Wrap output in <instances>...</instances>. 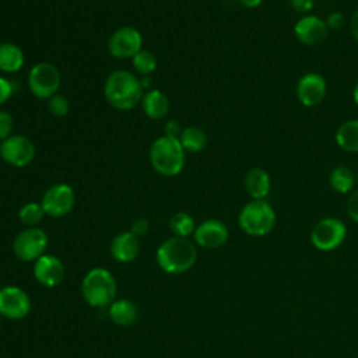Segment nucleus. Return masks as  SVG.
I'll list each match as a JSON object with an SVG mask.
<instances>
[{
	"instance_id": "1",
	"label": "nucleus",
	"mask_w": 358,
	"mask_h": 358,
	"mask_svg": "<svg viewBox=\"0 0 358 358\" xmlns=\"http://www.w3.org/2000/svg\"><path fill=\"white\" fill-rule=\"evenodd\" d=\"M144 88L140 76L127 70L112 71L103 84V94L106 101L117 110H130L141 103Z\"/></svg>"
},
{
	"instance_id": "2",
	"label": "nucleus",
	"mask_w": 358,
	"mask_h": 358,
	"mask_svg": "<svg viewBox=\"0 0 358 358\" xmlns=\"http://www.w3.org/2000/svg\"><path fill=\"white\" fill-rule=\"evenodd\" d=\"M155 259L162 271L168 274H182L194 266L197 249L187 238L171 236L158 246Z\"/></svg>"
},
{
	"instance_id": "3",
	"label": "nucleus",
	"mask_w": 358,
	"mask_h": 358,
	"mask_svg": "<svg viewBox=\"0 0 358 358\" xmlns=\"http://www.w3.org/2000/svg\"><path fill=\"white\" fill-rule=\"evenodd\" d=\"M150 162L159 175L176 176L185 168L186 151L179 138L161 136L151 144Z\"/></svg>"
},
{
	"instance_id": "4",
	"label": "nucleus",
	"mask_w": 358,
	"mask_h": 358,
	"mask_svg": "<svg viewBox=\"0 0 358 358\" xmlns=\"http://www.w3.org/2000/svg\"><path fill=\"white\" fill-rule=\"evenodd\" d=\"M81 294L84 301L92 308H108L117 294V282L113 274L103 268H91L83 278Z\"/></svg>"
},
{
	"instance_id": "5",
	"label": "nucleus",
	"mask_w": 358,
	"mask_h": 358,
	"mask_svg": "<svg viewBox=\"0 0 358 358\" xmlns=\"http://www.w3.org/2000/svg\"><path fill=\"white\" fill-rule=\"evenodd\" d=\"M275 211L267 200H250L242 207L238 215L241 229L250 236L270 234L275 227Z\"/></svg>"
},
{
	"instance_id": "6",
	"label": "nucleus",
	"mask_w": 358,
	"mask_h": 358,
	"mask_svg": "<svg viewBox=\"0 0 358 358\" xmlns=\"http://www.w3.org/2000/svg\"><path fill=\"white\" fill-rule=\"evenodd\" d=\"M62 83L59 69L48 62L34 64L28 73V87L39 99H49L57 94Z\"/></svg>"
},
{
	"instance_id": "7",
	"label": "nucleus",
	"mask_w": 358,
	"mask_h": 358,
	"mask_svg": "<svg viewBox=\"0 0 358 358\" xmlns=\"http://www.w3.org/2000/svg\"><path fill=\"white\" fill-rule=\"evenodd\" d=\"M347 238L345 224L336 217L319 220L310 231L312 245L322 252H331L343 245Z\"/></svg>"
},
{
	"instance_id": "8",
	"label": "nucleus",
	"mask_w": 358,
	"mask_h": 358,
	"mask_svg": "<svg viewBox=\"0 0 358 358\" xmlns=\"http://www.w3.org/2000/svg\"><path fill=\"white\" fill-rule=\"evenodd\" d=\"M48 235L38 227H28L17 234L13 241V252L22 262H35L45 255Z\"/></svg>"
},
{
	"instance_id": "9",
	"label": "nucleus",
	"mask_w": 358,
	"mask_h": 358,
	"mask_svg": "<svg viewBox=\"0 0 358 358\" xmlns=\"http://www.w3.org/2000/svg\"><path fill=\"white\" fill-rule=\"evenodd\" d=\"M0 157L14 168H24L34 161L35 145L28 137L14 134L0 143Z\"/></svg>"
},
{
	"instance_id": "10",
	"label": "nucleus",
	"mask_w": 358,
	"mask_h": 358,
	"mask_svg": "<svg viewBox=\"0 0 358 358\" xmlns=\"http://www.w3.org/2000/svg\"><path fill=\"white\" fill-rule=\"evenodd\" d=\"M76 203V194L70 185L56 183L50 186L42 196L41 204L45 214L53 218H60L67 215Z\"/></svg>"
},
{
	"instance_id": "11",
	"label": "nucleus",
	"mask_w": 358,
	"mask_h": 358,
	"mask_svg": "<svg viewBox=\"0 0 358 358\" xmlns=\"http://www.w3.org/2000/svg\"><path fill=\"white\" fill-rule=\"evenodd\" d=\"M31 312L29 295L17 285L0 289V315L10 320H21Z\"/></svg>"
},
{
	"instance_id": "12",
	"label": "nucleus",
	"mask_w": 358,
	"mask_h": 358,
	"mask_svg": "<svg viewBox=\"0 0 358 358\" xmlns=\"http://www.w3.org/2000/svg\"><path fill=\"white\" fill-rule=\"evenodd\" d=\"M143 49V36L138 29L133 27H122L116 29L109 41L108 50L116 59L133 57Z\"/></svg>"
},
{
	"instance_id": "13",
	"label": "nucleus",
	"mask_w": 358,
	"mask_h": 358,
	"mask_svg": "<svg viewBox=\"0 0 358 358\" xmlns=\"http://www.w3.org/2000/svg\"><path fill=\"white\" fill-rule=\"evenodd\" d=\"M327 92V83L326 78L316 73V71H308L305 73L296 83L295 94L298 101L306 106L313 108L323 102Z\"/></svg>"
},
{
	"instance_id": "14",
	"label": "nucleus",
	"mask_w": 358,
	"mask_h": 358,
	"mask_svg": "<svg viewBox=\"0 0 358 358\" xmlns=\"http://www.w3.org/2000/svg\"><path fill=\"white\" fill-rule=\"evenodd\" d=\"M329 34L326 21L315 14L302 15L294 25L295 38L308 46H315L322 43Z\"/></svg>"
},
{
	"instance_id": "15",
	"label": "nucleus",
	"mask_w": 358,
	"mask_h": 358,
	"mask_svg": "<svg viewBox=\"0 0 358 358\" xmlns=\"http://www.w3.org/2000/svg\"><path fill=\"white\" fill-rule=\"evenodd\" d=\"M194 242L204 249H218L228 241V227L215 218L200 222L194 229Z\"/></svg>"
},
{
	"instance_id": "16",
	"label": "nucleus",
	"mask_w": 358,
	"mask_h": 358,
	"mask_svg": "<svg viewBox=\"0 0 358 358\" xmlns=\"http://www.w3.org/2000/svg\"><path fill=\"white\" fill-rule=\"evenodd\" d=\"M34 277L41 285L55 288L64 278V264L55 255H43L34 262Z\"/></svg>"
},
{
	"instance_id": "17",
	"label": "nucleus",
	"mask_w": 358,
	"mask_h": 358,
	"mask_svg": "<svg viewBox=\"0 0 358 358\" xmlns=\"http://www.w3.org/2000/svg\"><path fill=\"white\" fill-rule=\"evenodd\" d=\"M110 255L117 263H131L140 253V238L130 231L120 232L110 242Z\"/></svg>"
},
{
	"instance_id": "18",
	"label": "nucleus",
	"mask_w": 358,
	"mask_h": 358,
	"mask_svg": "<svg viewBox=\"0 0 358 358\" xmlns=\"http://www.w3.org/2000/svg\"><path fill=\"white\" fill-rule=\"evenodd\" d=\"M243 185L252 200H266L271 189V178L266 169L256 166L246 172Z\"/></svg>"
},
{
	"instance_id": "19",
	"label": "nucleus",
	"mask_w": 358,
	"mask_h": 358,
	"mask_svg": "<svg viewBox=\"0 0 358 358\" xmlns=\"http://www.w3.org/2000/svg\"><path fill=\"white\" fill-rule=\"evenodd\" d=\"M141 108L147 117L159 120L169 112V99L161 90H147L141 99Z\"/></svg>"
},
{
	"instance_id": "20",
	"label": "nucleus",
	"mask_w": 358,
	"mask_h": 358,
	"mask_svg": "<svg viewBox=\"0 0 358 358\" xmlns=\"http://www.w3.org/2000/svg\"><path fill=\"white\" fill-rule=\"evenodd\" d=\"M108 315H109V319L115 324L126 327V326H131L137 322L138 309H137L136 303L131 302L130 299L119 298V299H115L108 306Z\"/></svg>"
},
{
	"instance_id": "21",
	"label": "nucleus",
	"mask_w": 358,
	"mask_h": 358,
	"mask_svg": "<svg viewBox=\"0 0 358 358\" xmlns=\"http://www.w3.org/2000/svg\"><path fill=\"white\" fill-rule=\"evenodd\" d=\"M336 144L345 152H358V117L343 122L336 130Z\"/></svg>"
},
{
	"instance_id": "22",
	"label": "nucleus",
	"mask_w": 358,
	"mask_h": 358,
	"mask_svg": "<svg viewBox=\"0 0 358 358\" xmlns=\"http://www.w3.org/2000/svg\"><path fill=\"white\" fill-rule=\"evenodd\" d=\"M24 52L21 48L11 42L0 43V71L3 73H17L24 66Z\"/></svg>"
},
{
	"instance_id": "23",
	"label": "nucleus",
	"mask_w": 358,
	"mask_h": 358,
	"mask_svg": "<svg viewBox=\"0 0 358 358\" xmlns=\"http://www.w3.org/2000/svg\"><path fill=\"white\" fill-rule=\"evenodd\" d=\"M357 178L355 172L345 166V165H337L331 169L329 175V185L333 192L338 194H348L355 187Z\"/></svg>"
},
{
	"instance_id": "24",
	"label": "nucleus",
	"mask_w": 358,
	"mask_h": 358,
	"mask_svg": "<svg viewBox=\"0 0 358 358\" xmlns=\"http://www.w3.org/2000/svg\"><path fill=\"white\" fill-rule=\"evenodd\" d=\"M179 141L186 152H201L207 147V134L203 129L197 126H187L183 127V131L179 137Z\"/></svg>"
},
{
	"instance_id": "25",
	"label": "nucleus",
	"mask_w": 358,
	"mask_h": 358,
	"mask_svg": "<svg viewBox=\"0 0 358 358\" xmlns=\"http://www.w3.org/2000/svg\"><path fill=\"white\" fill-rule=\"evenodd\" d=\"M169 229L173 234V236L187 238L194 234V229H196L194 218L189 213L178 211L169 220Z\"/></svg>"
},
{
	"instance_id": "26",
	"label": "nucleus",
	"mask_w": 358,
	"mask_h": 358,
	"mask_svg": "<svg viewBox=\"0 0 358 358\" xmlns=\"http://www.w3.org/2000/svg\"><path fill=\"white\" fill-rule=\"evenodd\" d=\"M45 210L42 207L41 203H36V201H29V203H25L20 211H18V218L20 221L28 227H36L45 217Z\"/></svg>"
},
{
	"instance_id": "27",
	"label": "nucleus",
	"mask_w": 358,
	"mask_h": 358,
	"mask_svg": "<svg viewBox=\"0 0 358 358\" xmlns=\"http://www.w3.org/2000/svg\"><path fill=\"white\" fill-rule=\"evenodd\" d=\"M133 67L137 74L141 76H151L157 69V57L150 50L141 49L138 53H136L133 57Z\"/></svg>"
},
{
	"instance_id": "28",
	"label": "nucleus",
	"mask_w": 358,
	"mask_h": 358,
	"mask_svg": "<svg viewBox=\"0 0 358 358\" xmlns=\"http://www.w3.org/2000/svg\"><path fill=\"white\" fill-rule=\"evenodd\" d=\"M48 109L53 116L63 117L70 110V102L64 95L57 92L56 95H53L52 98L48 99Z\"/></svg>"
},
{
	"instance_id": "29",
	"label": "nucleus",
	"mask_w": 358,
	"mask_h": 358,
	"mask_svg": "<svg viewBox=\"0 0 358 358\" xmlns=\"http://www.w3.org/2000/svg\"><path fill=\"white\" fill-rule=\"evenodd\" d=\"M13 129H14L13 116L6 110H0V143L11 136Z\"/></svg>"
},
{
	"instance_id": "30",
	"label": "nucleus",
	"mask_w": 358,
	"mask_h": 358,
	"mask_svg": "<svg viewBox=\"0 0 358 358\" xmlns=\"http://www.w3.org/2000/svg\"><path fill=\"white\" fill-rule=\"evenodd\" d=\"M345 211H347V215L354 222H358V189L350 193L345 203Z\"/></svg>"
},
{
	"instance_id": "31",
	"label": "nucleus",
	"mask_w": 358,
	"mask_h": 358,
	"mask_svg": "<svg viewBox=\"0 0 358 358\" xmlns=\"http://www.w3.org/2000/svg\"><path fill=\"white\" fill-rule=\"evenodd\" d=\"M326 25L330 29L333 31H338L344 27V22H345V18H344V14L341 11H331L327 14L326 17Z\"/></svg>"
},
{
	"instance_id": "32",
	"label": "nucleus",
	"mask_w": 358,
	"mask_h": 358,
	"mask_svg": "<svg viewBox=\"0 0 358 358\" xmlns=\"http://www.w3.org/2000/svg\"><path fill=\"white\" fill-rule=\"evenodd\" d=\"M13 92H14V83L0 76V106L11 98Z\"/></svg>"
},
{
	"instance_id": "33",
	"label": "nucleus",
	"mask_w": 358,
	"mask_h": 358,
	"mask_svg": "<svg viewBox=\"0 0 358 358\" xmlns=\"http://www.w3.org/2000/svg\"><path fill=\"white\" fill-rule=\"evenodd\" d=\"M182 131H183V127H182V124L179 123V120H176V119H169V120L165 123L164 136L172 137V138H179L180 134H182Z\"/></svg>"
},
{
	"instance_id": "34",
	"label": "nucleus",
	"mask_w": 358,
	"mask_h": 358,
	"mask_svg": "<svg viewBox=\"0 0 358 358\" xmlns=\"http://www.w3.org/2000/svg\"><path fill=\"white\" fill-rule=\"evenodd\" d=\"M289 4L295 13L306 15L313 10L315 0H289Z\"/></svg>"
},
{
	"instance_id": "35",
	"label": "nucleus",
	"mask_w": 358,
	"mask_h": 358,
	"mask_svg": "<svg viewBox=\"0 0 358 358\" xmlns=\"http://www.w3.org/2000/svg\"><path fill=\"white\" fill-rule=\"evenodd\" d=\"M148 231H150V222H148V220H145V218H137V220H134L133 224H131V228H130V232L134 234L137 238L144 236Z\"/></svg>"
},
{
	"instance_id": "36",
	"label": "nucleus",
	"mask_w": 358,
	"mask_h": 358,
	"mask_svg": "<svg viewBox=\"0 0 358 358\" xmlns=\"http://www.w3.org/2000/svg\"><path fill=\"white\" fill-rule=\"evenodd\" d=\"M350 31L352 38L358 42V8L352 13L351 18H350Z\"/></svg>"
},
{
	"instance_id": "37",
	"label": "nucleus",
	"mask_w": 358,
	"mask_h": 358,
	"mask_svg": "<svg viewBox=\"0 0 358 358\" xmlns=\"http://www.w3.org/2000/svg\"><path fill=\"white\" fill-rule=\"evenodd\" d=\"M238 1L246 8H256L263 3V0H238Z\"/></svg>"
},
{
	"instance_id": "38",
	"label": "nucleus",
	"mask_w": 358,
	"mask_h": 358,
	"mask_svg": "<svg viewBox=\"0 0 358 358\" xmlns=\"http://www.w3.org/2000/svg\"><path fill=\"white\" fill-rule=\"evenodd\" d=\"M140 81H141V85L143 88H150V85L152 84V77L151 76H141L140 77Z\"/></svg>"
},
{
	"instance_id": "39",
	"label": "nucleus",
	"mask_w": 358,
	"mask_h": 358,
	"mask_svg": "<svg viewBox=\"0 0 358 358\" xmlns=\"http://www.w3.org/2000/svg\"><path fill=\"white\" fill-rule=\"evenodd\" d=\"M352 101L355 102V105H358V83L355 84V87L352 90Z\"/></svg>"
},
{
	"instance_id": "40",
	"label": "nucleus",
	"mask_w": 358,
	"mask_h": 358,
	"mask_svg": "<svg viewBox=\"0 0 358 358\" xmlns=\"http://www.w3.org/2000/svg\"><path fill=\"white\" fill-rule=\"evenodd\" d=\"M355 178H357V182H358V169L355 171Z\"/></svg>"
},
{
	"instance_id": "41",
	"label": "nucleus",
	"mask_w": 358,
	"mask_h": 358,
	"mask_svg": "<svg viewBox=\"0 0 358 358\" xmlns=\"http://www.w3.org/2000/svg\"><path fill=\"white\" fill-rule=\"evenodd\" d=\"M1 317H3V316H1V315H0V323H1Z\"/></svg>"
}]
</instances>
